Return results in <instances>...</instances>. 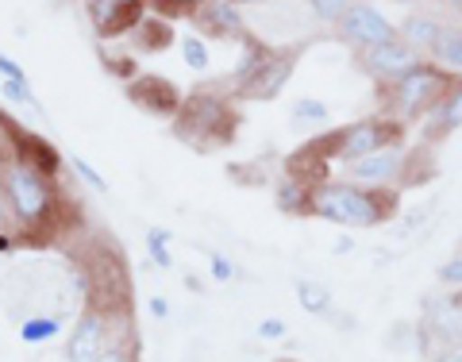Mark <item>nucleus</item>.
<instances>
[{
  "mask_svg": "<svg viewBox=\"0 0 462 362\" xmlns=\"http://www.w3.org/2000/svg\"><path fill=\"white\" fill-rule=\"evenodd\" d=\"M320 220L343 227H378L397 212V190H370L355 181H324L312 190L309 205Z\"/></svg>",
  "mask_w": 462,
  "mask_h": 362,
  "instance_id": "obj_1",
  "label": "nucleus"
},
{
  "mask_svg": "<svg viewBox=\"0 0 462 362\" xmlns=\"http://www.w3.org/2000/svg\"><path fill=\"white\" fill-rule=\"evenodd\" d=\"M451 74H443L436 62H420L409 70L404 78L389 85V112L397 124H412V120H428L431 108L443 100V93L451 89Z\"/></svg>",
  "mask_w": 462,
  "mask_h": 362,
  "instance_id": "obj_2",
  "label": "nucleus"
},
{
  "mask_svg": "<svg viewBox=\"0 0 462 362\" xmlns=\"http://www.w3.org/2000/svg\"><path fill=\"white\" fill-rule=\"evenodd\" d=\"M401 127L404 124L385 120V116H378V120H358L351 127H343V132H336L328 143H320V147H328L324 154H336V158H343V162H355V158H366V154L382 151V147H397Z\"/></svg>",
  "mask_w": 462,
  "mask_h": 362,
  "instance_id": "obj_3",
  "label": "nucleus"
},
{
  "mask_svg": "<svg viewBox=\"0 0 462 362\" xmlns=\"http://www.w3.org/2000/svg\"><path fill=\"white\" fill-rule=\"evenodd\" d=\"M5 193H8V209L27 224L42 220L51 209V185L42 181V173L35 166H23V162L8 166L5 170Z\"/></svg>",
  "mask_w": 462,
  "mask_h": 362,
  "instance_id": "obj_4",
  "label": "nucleus"
},
{
  "mask_svg": "<svg viewBox=\"0 0 462 362\" xmlns=\"http://www.w3.org/2000/svg\"><path fill=\"white\" fill-rule=\"evenodd\" d=\"M336 27H339V39L351 42V47H358V51H370V47H382V42L397 39V27L389 23L374 5H351Z\"/></svg>",
  "mask_w": 462,
  "mask_h": 362,
  "instance_id": "obj_5",
  "label": "nucleus"
},
{
  "mask_svg": "<svg viewBox=\"0 0 462 362\" xmlns=\"http://www.w3.org/2000/svg\"><path fill=\"white\" fill-rule=\"evenodd\" d=\"M420 62H428V58L420 51H412L404 39H389V42H382V47L363 51V70L370 78L385 81V85H393L397 78H404L409 70H416Z\"/></svg>",
  "mask_w": 462,
  "mask_h": 362,
  "instance_id": "obj_6",
  "label": "nucleus"
},
{
  "mask_svg": "<svg viewBox=\"0 0 462 362\" xmlns=\"http://www.w3.org/2000/svg\"><path fill=\"white\" fill-rule=\"evenodd\" d=\"M293 70H297V51H273V54L266 51L263 58H258V66L243 78V97H251V100L278 97Z\"/></svg>",
  "mask_w": 462,
  "mask_h": 362,
  "instance_id": "obj_7",
  "label": "nucleus"
},
{
  "mask_svg": "<svg viewBox=\"0 0 462 362\" xmlns=\"http://www.w3.org/2000/svg\"><path fill=\"white\" fill-rule=\"evenodd\" d=\"M105 358V320L85 312L78 328L69 331V362H100Z\"/></svg>",
  "mask_w": 462,
  "mask_h": 362,
  "instance_id": "obj_8",
  "label": "nucleus"
},
{
  "mask_svg": "<svg viewBox=\"0 0 462 362\" xmlns=\"http://www.w3.org/2000/svg\"><path fill=\"white\" fill-rule=\"evenodd\" d=\"M458 127H462V78L451 81V89L443 93V100L431 108V116L424 120L428 139H447V135H455Z\"/></svg>",
  "mask_w": 462,
  "mask_h": 362,
  "instance_id": "obj_9",
  "label": "nucleus"
},
{
  "mask_svg": "<svg viewBox=\"0 0 462 362\" xmlns=\"http://www.w3.org/2000/svg\"><path fill=\"white\" fill-rule=\"evenodd\" d=\"M431 62H436L443 74L462 78V23H443L439 39L431 47Z\"/></svg>",
  "mask_w": 462,
  "mask_h": 362,
  "instance_id": "obj_10",
  "label": "nucleus"
},
{
  "mask_svg": "<svg viewBox=\"0 0 462 362\" xmlns=\"http://www.w3.org/2000/svg\"><path fill=\"white\" fill-rule=\"evenodd\" d=\"M439 20L436 16H428V12H416V16H409L401 27H397V39H404L412 51H420V54H431V47H436V39H439Z\"/></svg>",
  "mask_w": 462,
  "mask_h": 362,
  "instance_id": "obj_11",
  "label": "nucleus"
},
{
  "mask_svg": "<svg viewBox=\"0 0 462 362\" xmlns=\"http://www.w3.org/2000/svg\"><path fill=\"white\" fill-rule=\"evenodd\" d=\"M132 97L139 100L143 108H151V112H170L173 105H178V93L170 89L166 81H158V78H147V81H135V89Z\"/></svg>",
  "mask_w": 462,
  "mask_h": 362,
  "instance_id": "obj_12",
  "label": "nucleus"
},
{
  "mask_svg": "<svg viewBox=\"0 0 462 362\" xmlns=\"http://www.w3.org/2000/svg\"><path fill=\"white\" fill-rule=\"evenodd\" d=\"M297 301H300V309L312 312V316H320V312L331 309V293H328L320 282H309V278L297 282Z\"/></svg>",
  "mask_w": 462,
  "mask_h": 362,
  "instance_id": "obj_13",
  "label": "nucleus"
},
{
  "mask_svg": "<svg viewBox=\"0 0 462 362\" xmlns=\"http://www.w3.org/2000/svg\"><path fill=\"white\" fill-rule=\"evenodd\" d=\"M135 5L139 0H93V12H97V20H100V27L105 32H116L120 27V20H116V12H135Z\"/></svg>",
  "mask_w": 462,
  "mask_h": 362,
  "instance_id": "obj_14",
  "label": "nucleus"
},
{
  "mask_svg": "<svg viewBox=\"0 0 462 362\" xmlns=\"http://www.w3.org/2000/svg\"><path fill=\"white\" fill-rule=\"evenodd\" d=\"M208 16L216 20L220 32H239V12L231 8V0H212L208 5Z\"/></svg>",
  "mask_w": 462,
  "mask_h": 362,
  "instance_id": "obj_15",
  "label": "nucleus"
},
{
  "mask_svg": "<svg viewBox=\"0 0 462 362\" xmlns=\"http://www.w3.org/2000/svg\"><path fill=\"white\" fill-rule=\"evenodd\" d=\"M351 5H355V0H309V8H312L320 20H328V23H339Z\"/></svg>",
  "mask_w": 462,
  "mask_h": 362,
  "instance_id": "obj_16",
  "label": "nucleus"
},
{
  "mask_svg": "<svg viewBox=\"0 0 462 362\" xmlns=\"http://www.w3.org/2000/svg\"><path fill=\"white\" fill-rule=\"evenodd\" d=\"M293 116L300 124H324L328 120V105H324V100L305 97V100H297V105H293Z\"/></svg>",
  "mask_w": 462,
  "mask_h": 362,
  "instance_id": "obj_17",
  "label": "nucleus"
},
{
  "mask_svg": "<svg viewBox=\"0 0 462 362\" xmlns=\"http://www.w3.org/2000/svg\"><path fill=\"white\" fill-rule=\"evenodd\" d=\"M20 336H23L27 343L54 339V336H58V320H54V316H47V320H27V324L20 328Z\"/></svg>",
  "mask_w": 462,
  "mask_h": 362,
  "instance_id": "obj_18",
  "label": "nucleus"
},
{
  "mask_svg": "<svg viewBox=\"0 0 462 362\" xmlns=\"http://www.w3.org/2000/svg\"><path fill=\"white\" fill-rule=\"evenodd\" d=\"M436 278H439V285L451 289V293H462V251L455 258H447V263L436 270Z\"/></svg>",
  "mask_w": 462,
  "mask_h": 362,
  "instance_id": "obj_19",
  "label": "nucleus"
},
{
  "mask_svg": "<svg viewBox=\"0 0 462 362\" xmlns=\"http://www.w3.org/2000/svg\"><path fill=\"white\" fill-rule=\"evenodd\" d=\"M181 47H185V62H189L193 70H205V66H208V51H205V42H200V39L189 35V39L181 42Z\"/></svg>",
  "mask_w": 462,
  "mask_h": 362,
  "instance_id": "obj_20",
  "label": "nucleus"
},
{
  "mask_svg": "<svg viewBox=\"0 0 462 362\" xmlns=\"http://www.w3.org/2000/svg\"><path fill=\"white\" fill-rule=\"evenodd\" d=\"M166 231L162 227H151V239H147V247H151V255H154V263L158 266H170V251H166Z\"/></svg>",
  "mask_w": 462,
  "mask_h": 362,
  "instance_id": "obj_21",
  "label": "nucleus"
},
{
  "mask_svg": "<svg viewBox=\"0 0 462 362\" xmlns=\"http://www.w3.org/2000/svg\"><path fill=\"white\" fill-rule=\"evenodd\" d=\"M285 336V324L278 320V316H270V320L258 324V339H270V343H278Z\"/></svg>",
  "mask_w": 462,
  "mask_h": 362,
  "instance_id": "obj_22",
  "label": "nucleus"
},
{
  "mask_svg": "<svg viewBox=\"0 0 462 362\" xmlns=\"http://www.w3.org/2000/svg\"><path fill=\"white\" fill-rule=\"evenodd\" d=\"M74 170L81 173V178H85V181H89V185H93V190H105V178H100V173H97V170H93L89 162H85V158H74Z\"/></svg>",
  "mask_w": 462,
  "mask_h": 362,
  "instance_id": "obj_23",
  "label": "nucleus"
},
{
  "mask_svg": "<svg viewBox=\"0 0 462 362\" xmlns=\"http://www.w3.org/2000/svg\"><path fill=\"white\" fill-rule=\"evenodd\" d=\"M5 93H8L12 100H27V105H32V93H27V81H23V78H8V81H5Z\"/></svg>",
  "mask_w": 462,
  "mask_h": 362,
  "instance_id": "obj_24",
  "label": "nucleus"
},
{
  "mask_svg": "<svg viewBox=\"0 0 462 362\" xmlns=\"http://www.w3.org/2000/svg\"><path fill=\"white\" fill-rule=\"evenodd\" d=\"M428 362H462V343H447L439 355H431Z\"/></svg>",
  "mask_w": 462,
  "mask_h": 362,
  "instance_id": "obj_25",
  "label": "nucleus"
},
{
  "mask_svg": "<svg viewBox=\"0 0 462 362\" xmlns=\"http://www.w3.org/2000/svg\"><path fill=\"white\" fill-rule=\"evenodd\" d=\"M212 274H216V278H220V282H227L231 274H236V266H231L227 258H220V255H216V258H212Z\"/></svg>",
  "mask_w": 462,
  "mask_h": 362,
  "instance_id": "obj_26",
  "label": "nucleus"
},
{
  "mask_svg": "<svg viewBox=\"0 0 462 362\" xmlns=\"http://www.w3.org/2000/svg\"><path fill=\"white\" fill-rule=\"evenodd\" d=\"M158 5H162L166 12H189V8L200 5V0H158Z\"/></svg>",
  "mask_w": 462,
  "mask_h": 362,
  "instance_id": "obj_27",
  "label": "nucleus"
},
{
  "mask_svg": "<svg viewBox=\"0 0 462 362\" xmlns=\"http://www.w3.org/2000/svg\"><path fill=\"white\" fill-rule=\"evenodd\" d=\"M0 74H5V78H23V70H20L16 62H8L5 54H0Z\"/></svg>",
  "mask_w": 462,
  "mask_h": 362,
  "instance_id": "obj_28",
  "label": "nucleus"
},
{
  "mask_svg": "<svg viewBox=\"0 0 462 362\" xmlns=\"http://www.w3.org/2000/svg\"><path fill=\"white\" fill-rule=\"evenodd\" d=\"M151 312H154V316H166V301L154 297V301H151Z\"/></svg>",
  "mask_w": 462,
  "mask_h": 362,
  "instance_id": "obj_29",
  "label": "nucleus"
},
{
  "mask_svg": "<svg viewBox=\"0 0 462 362\" xmlns=\"http://www.w3.org/2000/svg\"><path fill=\"white\" fill-rule=\"evenodd\" d=\"M100 362H127V355H124V351H108V355L100 358Z\"/></svg>",
  "mask_w": 462,
  "mask_h": 362,
  "instance_id": "obj_30",
  "label": "nucleus"
},
{
  "mask_svg": "<svg viewBox=\"0 0 462 362\" xmlns=\"http://www.w3.org/2000/svg\"><path fill=\"white\" fill-rule=\"evenodd\" d=\"M443 8H451V12H462V0H439Z\"/></svg>",
  "mask_w": 462,
  "mask_h": 362,
  "instance_id": "obj_31",
  "label": "nucleus"
},
{
  "mask_svg": "<svg viewBox=\"0 0 462 362\" xmlns=\"http://www.w3.org/2000/svg\"><path fill=\"white\" fill-rule=\"evenodd\" d=\"M231 5H254V0H231Z\"/></svg>",
  "mask_w": 462,
  "mask_h": 362,
  "instance_id": "obj_32",
  "label": "nucleus"
},
{
  "mask_svg": "<svg viewBox=\"0 0 462 362\" xmlns=\"http://www.w3.org/2000/svg\"><path fill=\"white\" fill-rule=\"evenodd\" d=\"M401 5H404V0H401Z\"/></svg>",
  "mask_w": 462,
  "mask_h": 362,
  "instance_id": "obj_33",
  "label": "nucleus"
}]
</instances>
